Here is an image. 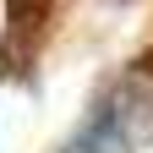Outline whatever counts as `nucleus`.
I'll list each match as a JSON object with an SVG mask.
<instances>
[{"label":"nucleus","instance_id":"1","mask_svg":"<svg viewBox=\"0 0 153 153\" xmlns=\"http://www.w3.org/2000/svg\"><path fill=\"white\" fill-rule=\"evenodd\" d=\"M142 142H153V93L131 82V88H115L88 115V126L71 137L66 153H131Z\"/></svg>","mask_w":153,"mask_h":153}]
</instances>
